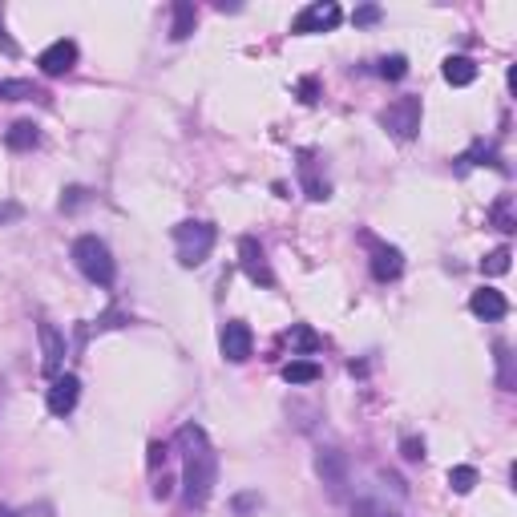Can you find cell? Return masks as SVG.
<instances>
[{"label": "cell", "mask_w": 517, "mask_h": 517, "mask_svg": "<svg viewBox=\"0 0 517 517\" xmlns=\"http://www.w3.org/2000/svg\"><path fill=\"white\" fill-rule=\"evenodd\" d=\"M219 348H222V360L231 364H247L251 360V348H255V336L243 320H227L219 331Z\"/></svg>", "instance_id": "cell-6"}, {"label": "cell", "mask_w": 517, "mask_h": 517, "mask_svg": "<svg viewBox=\"0 0 517 517\" xmlns=\"http://www.w3.org/2000/svg\"><path fill=\"white\" fill-rule=\"evenodd\" d=\"M37 65L45 77H61V73H69L73 65H77V45H73V41H53V45L37 57Z\"/></svg>", "instance_id": "cell-10"}, {"label": "cell", "mask_w": 517, "mask_h": 517, "mask_svg": "<svg viewBox=\"0 0 517 517\" xmlns=\"http://www.w3.org/2000/svg\"><path fill=\"white\" fill-rule=\"evenodd\" d=\"M445 81L449 86H473L477 81V65H473V57H445Z\"/></svg>", "instance_id": "cell-15"}, {"label": "cell", "mask_w": 517, "mask_h": 517, "mask_svg": "<svg viewBox=\"0 0 517 517\" xmlns=\"http://www.w3.org/2000/svg\"><path fill=\"white\" fill-rule=\"evenodd\" d=\"M195 24H198V8L190 5V0H178V5H174V29H170V37L174 41H186L190 32H195Z\"/></svg>", "instance_id": "cell-17"}, {"label": "cell", "mask_w": 517, "mask_h": 517, "mask_svg": "<svg viewBox=\"0 0 517 517\" xmlns=\"http://www.w3.org/2000/svg\"><path fill=\"white\" fill-rule=\"evenodd\" d=\"M400 271H404V255H400L396 247H376V251H372V279L376 283L400 279Z\"/></svg>", "instance_id": "cell-13"}, {"label": "cell", "mask_w": 517, "mask_h": 517, "mask_svg": "<svg viewBox=\"0 0 517 517\" xmlns=\"http://www.w3.org/2000/svg\"><path fill=\"white\" fill-rule=\"evenodd\" d=\"M178 449H182V502H186V510H203V505L211 502L214 481H219L214 445L198 424H182Z\"/></svg>", "instance_id": "cell-1"}, {"label": "cell", "mask_w": 517, "mask_h": 517, "mask_svg": "<svg viewBox=\"0 0 517 517\" xmlns=\"http://www.w3.org/2000/svg\"><path fill=\"white\" fill-rule=\"evenodd\" d=\"M162 461H166V445H158L154 440V445H150V469H158Z\"/></svg>", "instance_id": "cell-31"}, {"label": "cell", "mask_w": 517, "mask_h": 517, "mask_svg": "<svg viewBox=\"0 0 517 517\" xmlns=\"http://www.w3.org/2000/svg\"><path fill=\"white\" fill-rule=\"evenodd\" d=\"M510 247H497V251H489L485 258H481V271H485V275H505V271H510Z\"/></svg>", "instance_id": "cell-24"}, {"label": "cell", "mask_w": 517, "mask_h": 517, "mask_svg": "<svg viewBox=\"0 0 517 517\" xmlns=\"http://www.w3.org/2000/svg\"><path fill=\"white\" fill-rule=\"evenodd\" d=\"M469 312L477 315V320H502V315L510 312V304H505V295H502V291H494V287H481V291H473V299H469Z\"/></svg>", "instance_id": "cell-12"}, {"label": "cell", "mask_w": 517, "mask_h": 517, "mask_svg": "<svg viewBox=\"0 0 517 517\" xmlns=\"http://www.w3.org/2000/svg\"><path fill=\"white\" fill-rule=\"evenodd\" d=\"M8 219H21V206L16 203H0V222H8Z\"/></svg>", "instance_id": "cell-32"}, {"label": "cell", "mask_w": 517, "mask_h": 517, "mask_svg": "<svg viewBox=\"0 0 517 517\" xmlns=\"http://www.w3.org/2000/svg\"><path fill=\"white\" fill-rule=\"evenodd\" d=\"M0 49H5V53H8V57H13V53H16L13 37H8V32H5V21H0Z\"/></svg>", "instance_id": "cell-33"}, {"label": "cell", "mask_w": 517, "mask_h": 517, "mask_svg": "<svg viewBox=\"0 0 517 517\" xmlns=\"http://www.w3.org/2000/svg\"><path fill=\"white\" fill-rule=\"evenodd\" d=\"M376 73H380L385 81H400V77L408 73V61H404V57H385V61L376 65Z\"/></svg>", "instance_id": "cell-25"}, {"label": "cell", "mask_w": 517, "mask_h": 517, "mask_svg": "<svg viewBox=\"0 0 517 517\" xmlns=\"http://www.w3.org/2000/svg\"><path fill=\"white\" fill-rule=\"evenodd\" d=\"M73 263H77V271L86 275L89 283H97V287H113V279H118L110 247L97 235H81L77 243H73Z\"/></svg>", "instance_id": "cell-2"}, {"label": "cell", "mask_w": 517, "mask_h": 517, "mask_svg": "<svg viewBox=\"0 0 517 517\" xmlns=\"http://www.w3.org/2000/svg\"><path fill=\"white\" fill-rule=\"evenodd\" d=\"M449 485H453V494H473V485H477V469H473V465H457V469H449Z\"/></svg>", "instance_id": "cell-22"}, {"label": "cell", "mask_w": 517, "mask_h": 517, "mask_svg": "<svg viewBox=\"0 0 517 517\" xmlns=\"http://www.w3.org/2000/svg\"><path fill=\"white\" fill-rule=\"evenodd\" d=\"M283 380H287V385H315V380H320V364L315 360H287L283 364Z\"/></svg>", "instance_id": "cell-18"}, {"label": "cell", "mask_w": 517, "mask_h": 517, "mask_svg": "<svg viewBox=\"0 0 517 517\" xmlns=\"http://www.w3.org/2000/svg\"><path fill=\"white\" fill-rule=\"evenodd\" d=\"M315 97H320V81H315V77H304V81H299V102L312 105Z\"/></svg>", "instance_id": "cell-28"}, {"label": "cell", "mask_w": 517, "mask_h": 517, "mask_svg": "<svg viewBox=\"0 0 517 517\" xmlns=\"http://www.w3.org/2000/svg\"><path fill=\"white\" fill-rule=\"evenodd\" d=\"M421 113H424L421 97H396V102L380 113V126H385L396 141H413L416 133H421Z\"/></svg>", "instance_id": "cell-4"}, {"label": "cell", "mask_w": 517, "mask_h": 517, "mask_svg": "<svg viewBox=\"0 0 517 517\" xmlns=\"http://www.w3.org/2000/svg\"><path fill=\"white\" fill-rule=\"evenodd\" d=\"M340 21H344V13H340L336 0H315V5H307L304 13L291 21V32H299V37H312V32H331Z\"/></svg>", "instance_id": "cell-5"}, {"label": "cell", "mask_w": 517, "mask_h": 517, "mask_svg": "<svg viewBox=\"0 0 517 517\" xmlns=\"http://www.w3.org/2000/svg\"><path fill=\"white\" fill-rule=\"evenodd\" d=\"M299 178H304L307 198H315V203H328V198H331L328 178H320V174H315V154H312V150H307L304 162H299Z\"/></svg>", "instance_id": "cell-14"}, {"label": "cell", "mask_w": 517, "mask_h": 517, "mask_svg": "<svg viewBox=\"0 0 517 517\" xmlns=\"http://www.w3.org/2000/svg\"><path fill=\"white\" fill-rule=\"evenodd\" d=\"M41 141V130L32 126V122H16V126H8L5 133V146L16 150V154H24V150H32Z\"/></svg>", "instance_id": "cell-16"}, {"label": "cell", "mask_w": 517, "mask_h": 517, "mask_svg": "<svg viewBox=\"0 0 517 517\" xmlns=\"http://www.w3.org/2000/svg\"><path fill=\"white\" fill-rule=\"evenodd\" d=\"M239 263H243V275L255 283V287H275V271L267 263V251L258 247V239H239Z\"/></svg>", "instance_id": "cell-7"}, {"label": "cell", "mask_w": 517, "mask_h": 517, "mask_svg": "<svg viewBox=\"0 0 517 517\" xmlns=\"http://www.w3.org/2000/svg\"><path fill=\"white\" fill-rule=\"evenodd\" d=\"M352 21L360 24V29H364V24H376V21H380V8H376V5H364V8H356V13H352Z\"/></svg>", "instance_id": "cell-29"}, {"label": "cell", "mask_w": 517, "mask_h": 517, "mask_svg": "<svg viewBox=\"0 0 517 517\" xmlns=\"http://www.w3.org/2000/svg\"><path fill=\"white\" fill-rule=\"evenodd\" d=\"M0 97L5 102H32V97H45L32 81H8V77H0Z\"/></svg>", "instance_id": "cell-20"}, {"label": "cell", "mask_w": 517, "mask_h": 517, "mask_svg": "<svg viewBox=\"0 0 517 517\" xmlns=\"http://www.w3.org/2000/svg\"><path fill=\"white\" fill-rule=\"evenodd\" d=\"M77 396H81V380L73 376V372H65V376H57L53 385H49L45 404L53 416H69L73 408H77Z\"/></svg>", "instance_id": "cell-8"}, {"label": "cell", "mask_w": 517, "mask_h": 517, "mask_svg": "<svg viewBox=\"0 0 517 517\" xmlns=\"http://www.w3.org/2000/svg\"><path fill=\"white\" fill-rule=\"evenodd\" d=\"M251 505H258V497H251V494H247V497H235V510H239V513H247Z\"/></svg>", "instance_id": "cell-34"}, {"label": "cell", "mask_w": 517, "mask_h": 517, "mask_svg": "<svg viewBox=\"0 0 517 517\" xmlns=\"http://www.w3.org/2000/svg\"><path fill=\"white\" fill-rule=\"evenodd\" d=\"M457 166H461V170H469V166H497V150L485 146V141H473V146L457 158Z\"/></svg>", "instance_id": "cell-19"}, {"label": "cell", "mask_w": 517, "mask_h": 517, "mask_svg": "<svg viewBox=\"0 0 517 517\" xmlns=\"http://www.w3.org/2000/svg\"><path fill=\"white\" fill-rule=\"evenodd\" d=\"M400 453H404V461H424V440L421 437H404V440H400Z\"/></svg>", "instance_id": "cell-27"}, {"label": "cell", "mask_w": 517, "mask_h": 517, "mask_svg": "<svg viewBox=\"0 0 517 517\" xmlns=\"http://www.w3.org/2000/svg\"><path fill=\"white\" fill-rule=\"evenodd\" d=\"M0 517H13V513H5V510H0Z\"/></svg>", "instance_id": "cell-35"}, {"label": "cell", "mask_w": 517, "mask_h": 517, "mask_svg": "<svg viewBox=\"0 0 517 517\" xmlns=\"http://www.w3.org/2000/svg\"><path fill=\"white\" fill-rule=\"evenodd\" d=\"M291 344H295L299 356H312V352H320V348H323V340L315 336L307 323H295V328H291Z\"/></svg>", "instance_id": "cell-21"}, {"label": "cell", "mask_w": 517, "mask_h": 517, "mask_svg": "<svg viewBox=\"0 0 517 517\" xmlns=\"http://www.w3.org/2000/svg\"><path fill=\"white\" fill-rule=\"evenodd\" d=\"M37 336H41V356H45V360H41V372L57 380L61 376V364H65V336L53 328V323H41Z\"/></svg>", "instance_id": "cell-9"}, {"label": "cell", "mask_w": 517, "mask_h": 517, "mask_svg": "<svg viewBox=\"0 0 517 517\" xmlns=\"http://www.w3.org/2000/svg\"><path fill=\"white\" fill-rule=\"evenodd\" d=\"M65 195H69V198H61V211H73V206L86 203V190H81V186H69Z\"/></svg>", "instance_id": "cell-30"}, {"label": "cell", "mask_w": 517, "mask_h": 517, "mask_svg": "<svg viewBox=\"0 0 517 517\" xmlns=\"http://www.w3.org/2000/svg\"><path fill=\"white\" fill-rule=\"evenodd\" d=\"M510 198H497V206H494V222H497V231H513V214H510Z\"/></svg>", "instance_id": "cell-26"}, {"label": "cell", "mask_w": 517, "mask_h": 517, "mask_svg": "<svg viewBox=\"0 0 517 517\" xmlns=\"http://www.w3.org/2000/svg\"><path fill=\"white\" fill-rule=\"evenodd\" d=\"M214 227L203 219H186L174 227V247H178V263L182 267H203L214 251Z\"/></svg>", "instance_id": "cell-3"}, {"label": "cell", "mask_w": 517, "mask_h": 517, "mask_svg": "<svg viewBox=\"0 0 517 517\" xmlns=\"http://www.w3.org/2000/svg\"><path fill=\"white\" fill-rule=\"evenodd\" d=\"M352 517H400L392 505L376 502V497H360V502H352Z\"/></svg>", "instance_id": "cell-23"}, {"label": "cell", "mask_w": 517, "mask_h": 517, "mask_svg": "<svg viewBox=\"0 0 517 517\" xmlns=\"http://www.w3.org/2000/svg\"><path fill=\"white\" fill-rule=\"evenodd\" d=\"M315 469H320L323 485L331 489H344L348 485V461L340 449H320V457H315Z\"/></svg>", "instance_id": "cell-11"}]
</instances>
